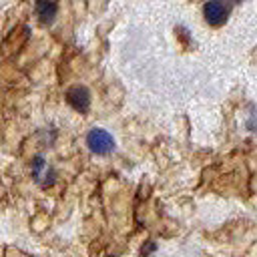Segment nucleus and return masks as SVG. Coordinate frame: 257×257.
<instances>
[{
    "instance_id": "f257e3e1",
    "label": "nucleus",
    "mask_w": 257,
    "mask_h": 257,
    "mask_svg": "<svg viewBox=\"0 0 257 257\" xmlns=\"http://www.w3.org/2000/svg\"><path fill=\"white\" fill-rule=\"evenodd\" d=\"M86 145L96 155H106L114 149V141H112L110 133H106L104 128H92L86 135Z\"/></svg>"
},
{
    "instance_id": "f03ea898",
    "label": "nucleus",
    "mask_w": 257,
    "mask_h": 257,
    "mask_svg": "<svg viewBox=\"0 0 257 257\" xmlns=\"http://www.w3.org/2000/svg\"><path fill=\"white\" fill-rule=\"evenodd\" d=\"M203 14H205V20L209 24L221 26L227 20V16H229V6L225 2H217V0L215 2H207L203 6Z\"/></svg>"
},
{
    "instance_id": "7ed1b4c3",
    "label": "nucleus",
    "mask_w": 257,
    "mask_h": 257,
    "mask_svg": "<svg viewBox=\"0 0 257 257\" xmlns=\"http://www.w3.org/2000/svg\"><path fill=\"white\" fill-rule=\"evenodd\" d=\"M66 100L76 108V110H86L88 108V90L84 86H72L68 92H66Z\"/></svg>"
},
{
    "instance_id": "20e7f679",
    "label": "nucleus",
    "mask_w": 257,
    "mask_h": 257,
    "mask_svg": "<svg viewBox=\"0 0 257 257\" xmlns=\"http://www.w3.org/2000/svg\"><path fill=\"white\" fill-rule=\"evenodd\" d=\"M36 10H38V16L42 18V22H50L54 12H56V6L54 4H48V2H38L36 4Z\"/></svg>"
}]
</instances>
